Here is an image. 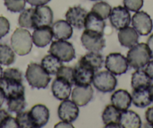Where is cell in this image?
<instances>
[{"mask_svg":"<svg viewBox=\"0 0 153 128\" xmlns=\"http://www.w3.org/2000/svg\"><path fill=\"white\" fill-rule=\"evenodd\" d=\"M118 39L122 46L131 48L138 43L139 34L133 27H130L128 26L120 29Z\"/></svg>","mask_w":153,"mask_h":128,"instance_id":"obj_22","label":"cell"},{"mask_svg":"<svg viewBox=\"0 0 153 128\" xmlns=\"http://www.w3.org/2000/svg\"><path fill=\"white\" fill-rule=\"evenodd\" d=\"M33 18L35 28L51 26L53 20V13L48 5H40L34 8Z\"/></svg>","mask_w":153,"mask_h":128,"instance_id":"obj_15","label":"cell"},{"mask_svg":"<svg viewBox=\"0 0 153 128\" xmlns=\"http://www.w3.org/2000/svg\"><path fill=\"white\" fill-rule=\"evenodd\" d=\"M23 80L2 77L0 81V87L3 89L7 99L24 95L25 87L23 85Z\"/></svg>","mask_w":153,"mask_h":128,"instance_id":"obj_9","label":"cell"},{"mask_svg":"<svg viewBox=\"0 0 153 128\" xmlns=\"http://www.w3.org/2000/svg\"><path fill=\"white\" fill-rule=\"evenodd\" d=\"M145 71L149 75L152 80H153V60H150L146 66Z\"/></svg>","mask_w":153,"mask_h":128,"instance_id":"obj_41","label":"cell"},{"mask_svg":"<svg viewBox=\"0 0 153 128\" xmlns=\"http://www.w3.org/2000/svg\"><path fill=\"white\" fill-rule=\"evenodd\" d=\"M51 28L53 33V37L57 40H68L71 39L73 34L72 26L67 20H57L53 23Z\"/></svg>","mask_w":153,"mask_h":128,"instance_id":"obj_20","label":"cell"},{"mask_svg":"<svg viewBox=\"0 0 153 128\" xmlns=\"http://www.w3.org/2000/svg\"><path fill=\"white\" fill-rule=\"evenodd\" d=\"M56 78L65 79L68 81L71 85H74V70L73 68L70 67H65V66H62L59 69L58 72L56 73Z\"/></svg>","mask_w":153,"mask_h":128,"instance_id":"obj_36","label":"cell"},{"mask_svg":"<svg viewBox=\"0 0 153 128\" xmlns=\"http://www.w3.org/2000/svg\"><path fill=\"white\" fill-rule=\"evenodd\" d=\"M105 26L106 23L104 20L101 18L98 14L92 11L87 13L86 20H85V29L95 31V32L104 35Z\"/></svg>","mask_w":153,"mask_h":128,"instance_id":"obj_24","label":"cell"},{"mask_svg":"<svg viewBox=\"0 0 153 128\" xmlns=\"http://www.w3.org/2000/svg\"><path fill=\"white\" fill-rule=\"evenodd\" d=\"M48 52L66 63L75 58L74 48L71 42L66 40L59 39L53 42Z\"/></svg>","mask_w":153,"mask_h":128,"instance_id":"obj_4","label":"cell"},{"mask_svg":"<svg viewBox=\"0 0 153 128\" xmlns=\"http://www.w3.org/2000/svg\"><path fill=\"white\" fill-rule=\"evenodd\" d=\"M78 63L97 72L102 67L104 58L100 53L90 51L83 56L78 61Z\"/></svg>","mask_w":153,"mask_h":128,"instance_id":"obj_23","label":"cell"},{"mask_svg":"<svg viewBox=\"0 0 153 128\" xmlns=\"http://www.w3.org/2000/svg\"><path fill=\"white\" fill-rule=\"evenodd\" d=\"M105 68L115 76L125 74L128 69L127 58L120 53H111L106 57Z\"/></svg>","mask_w":153,"mask_h":128,"instance_id":"obj_6","label":"cell"},{"mask_svg":"<svg viewBox=\"0 0 153 128\" xmlns=\"http://www.w3.org/2000/svg\"><path fill=\"white\" fill-rule=\"evenodd\" d=\"M94 87L102 93H109L114 91L117 85V79L115 75L107 71H101L95 74L92 81Z\"/></svg>","mask_w":153,"mask_h":128,"instance_id":"obj_7","label":"cell"},{"mask_svg":"<svg viewBox=\"0 0 153 128\" xmlns=\"http://www.w3.org/2000/svg\"><path fill=\"white\" fill-rule=\"evenodd\" d=\"M120 124L123 128H140L142 126V121L136 112L127 109L121 112Z\"/></svg>","mask_w":153,"mask_h":128,"instance_id":"obj_25","label":"cell"},{"mask_svg":"<svg viewBox=\"0 0 153 128\" xmlns=\"http://www.w3.org/2000/svg\"><path fill=\"white\" fill-rule=\"evenodd\" d=\"M73 127V125H71V124L70 122L64 121H62V122H59V123L57 124L56 125H55V127Z\"/></svg>","mask_w":153,"mask_h":128,"instance_id":"obj_43","label":"cell"},{"mask_svg":"<svg viewBox=\"0 0 153 128\" xmlns=\"http://www.w3.org/2000/svg\"><path fill=\"white\" fill-rule=\"evenodd\" d=\"M93 97V89L91 85L87 86H75L71 94V99L78 106H85Z\"/></svg>","mask_w":153,"mask_h":128,"instance_id":"obj_16","label":"cell"},{"mask_svg":"<svg viewBox=\"0 0 153 128\" xmlns=\"http://www.w3.org/2000/svg\"><path fill=\"white\" fill-rule=\"evenodd\" d=\"M41 65L45 71L50 75H56L59 69L63 65L62 61L57 58L56 56L50 54L45 56L42 60Z\"/></svg>","mask_w":153,"mask_h":128,"instance_id":"obj_28","label":"cell"},{"mask_svg":"<svg viewBox=\"0 0 153 128\" xmlns=\"http://www.w3.org/2000/svg\"><path fill=\"white\" fill-rule=\"evenodd\" d=\"M16 121H17L18 127L20 128H34L32 124V120L29 116V112H20L17 113L16 117Z\"/></svg>","mask_w":153,"mask_h":128,"instance_id":"obj_35","label":"cell"},{"mask_svg":"<svg viewBox=\"0 0 153 128\" xmlns=\"http://www.w3.org/2000/svg\"><path fill=\"white\" fill-rule=\"evenodd\" d=\"M34 8H30L21 11L18 19V23L20 27L27 29H35L34 23Z\"/></svg>","mask_w":153,"mask_h":128,"instance_id":"obj_31","label":"cell"},{"mask_svg":"<svg viewBox=\"0 0 153 128\" xmlns=\"http://www.w3.org/2000/svg\"><path fill=\"white\" fill-rule=\"evenodd\" d=\"M7 106L10 112H15L17 114L23 111L26 106L25 96L20 95L15 97L7 99Z\"/></svg>","mask_w":153,"mask_h":128,"instance_id":"obj_30","label":"cell"},{"mask_svg":"<svg viewBox=\"0 0 153 128\" xmlns=\"http://www.w3.org/2000/svg\"><path fill=\"white\" fill-rule=\"evenodd\" d=\"M80 40L83 46L89 51L100 52L106 45L104 35L89 29L83 31Z\"/></svg>","mask_w":153,"mask_h":128,"instance_id":"obj_5","label":"cell"},{"mask_svg":"<svg viewBox=\"0 0 153 128\" xmlns=\"http://www.w3.org/2000/svg\"><path fill=\"white\" fill-rule=\"evenodd\" d=\"M145 117L147 123H148L152 127H153V106L149 107V108L146 110L145 114Z\"/></svg>","mask_w":153,"mask_h":128,"instance_id":"obj_39","label":"cell"},{"mask_svg":"<svg viewBox=\"0 0 153 128\" xmlns=\"http://www.w3.org/2000/svg\"><path fill=\"white\" fill-rule=\"evenodd\" d=\"M91 11L96 13V14H98L102 19L106 20V19H107L110 17V14L112 11V8L108 3H107V2H98L92 6Z\"/></svg>","mask_w":153,"mask_h":128,"instance_id":"obj_32","label":"cell"},{"mask_svg":"<svg viewBox=\"0 0 153 128\" xmlns=\"http://www.w3.org/2000/svg\"><path fill=\"white\" fill-rule=\"evenodd\" d=\"M131 102V95L126 90H118L111 96V103L121 112L128 109Z\"/></svg>","mask_w":153,"mask_h":128,"instance_id":"obj_19","label":"cell"},{"mask_svg":"<svg viewBox=\"0 0 153 128\" xmlns=\"http://www.w3.org/2000/svg\"><path fill=\"white\" fill-rule=\"evenodd\" d=\"M131 23L134 29L140 36H147L152 30V20L145 11H137L132 17Z\"/></svg>","mask_w":153,"mask_h":128,"instance_id":"obj_8","label":"cell"},{"mask_svg":"<svg viewBox=\"0 0 153 128\" xmlns=\"http://www.w3.org/2000/svg\"><path fill=\"white\" fill-rule=\"evenodd\" d=\"M146 45H148L149 49L150 51V54H151V57L153 58V34L149 37L148 40H147Z\"/></svg>","mask_w":153,"mask_h":128,"instance_id":"obj_42","label":"cell"},{"mask_svg":"<svg viewBox=\"0 0 153 128\" xmlns=\"http://www.w3.org/2000/svg\"><path fill=\"white\" fill-rule=\"evenodd\" d=\"M151 78L149 76L145 70L142 69L137 70L132 74L131 77V87L133 89L137 88H149L152 85Z\"/></svg>","mask_w":153,"mask_h":128,"instance_id":"obj_27","label":"cell"},{"mask_svg":"<svg viewBox=\"0 0 153 128\" xmlns=\"http://www.w3.org/2000/svg\"><path fill=\"white\" fill-rule=\"evenodd\" d=\"M34 128L43 127L50 118L49 109L43 104L35 105L29 112Z\"/></svg>","mask_w":153,"mask_h":128,"instance_id":"obj_12","label":"cell"},{"mask_svg":"<svg viewBox=\"0 0 153 128\" xmlns=\"http://www.w3.org/2000/svg\"><path fill=\"white\" fill-rule=\"evenodd\" d=\"M58 115L61 121L71 123L78 118V106L68 99L62 100L59 106Z\"/></svg>","mask_w":153,"mask_h":128,"instance_id":"obj_11","label":"cell"},{"mask_svg":"<svg viewBox=\"0 0 153 128\" xmlns=\"http://www.w3.org/2000/svg\"><path fill=\"white\" fill-rule=\"evenodd\" d=\"M87 11L80 5L71 7L65 14L66 20L76 29H80L84 27Z\"/></svg>","mask_w":153,"mask_h":128,"instance_id":"obj_14","label":"cell"},{"mask_svg":"<svg viewBox=\"0 0 153 128\" xmlns=\"http://www.w3.org/2000/svg\"><path fill=\"white\" fill-rule=\"evenodd\" d=\"M26 0H4L7 9L11 12H21L26 6Z\"/></svg>","mask_w":153,"mask_h":128,"instance_id":"obj_34","label":"cell"},{"mask_svg":"<svg viewBox=\"0 0 153 128\" xmlns=\"http://www.w3.org/2000/svg\"><path fill=\"white\" fill-rule=\"evenodd\" d=\"M90 1H98V0H90Z\"/></svg>","mask_w":153,"mask_h":128,"instance_id":"obj_47","label":"cell"},{"mask_svg":"<svg viewBox=\"0 0 153 128\" xmlns=\"http://www.w3.org/2000/svg\"><path fill=\"white\" fill-rule=\"evenodd\" d=\"M5 99H6V97H5V92H4L3 89L0 87V108L2 106Z\"/></svg>","mask_w":153,"mask_h":128,"instance_id":"obj_44","label":"cell"},{"mask_svg":"<svg viewBox=\"0 0 153 128\" xmlns=\"http://www.w3.org/2000/svg\"><path fill=\"white\" fill-rule=\"evenodd\" d=\"M110 22L117 29H121L130 25L131 18L129 11L123 6H117L112 9L110 14Z\"/></svg>","mask_w":153,"mask_h":128,"instance_id":"obj_10","label":"cell"},{"mask_svg":"<svg viewBox=\"0 0 153 128\" xmlns=\"http://www.w3.org/2000/svg\"><path fill=\"white\" fill-rule=\"evenodd\" d=\"M131 99L134 105L138 108H145L152 103L149 88L133 89Z\"/></svg>","mask_w":153,"mask_h":128,"instance_id":"obj_26","label":"cell"},{"mask_svg":"<svg viewBox=\"0 0 153 128\" xmlns=\"http://www.w3.org/2000/svg\"><path fill=\"white\" fill-rule=\"evenodd\" d=\"M123 4L128 11L137 12L142 8L143 0H123Z\"/></svg>","mask_w":153,"mask_h":128,"instance_id":"obj_37","label":"cell"},{"mask_svg":"<svg viewBox=\"0 0 153 128\" xmlns=\"http://www.w3.org/2000/svg\"><path fill=\"white\" fill-rule=\"evenodd\" d=\"M71 84L65 79L56 78L53 82L51 86L53 96L59 100H65L68 99L71 94Z\"/></svg>","mask_w":153,"mask_h":128,"instance_id":"obj_18","label":"cell"},{"mask_svg":"<svg viewBox=\"0 0 153 128\" xmlns=\"http://www.w3.org/2000/svg\"><path fill=\"white\" fill-rule=\"evenodd\" d=\"M26 79L32 88L37 89L46 88L51 80L49 73L45 71L42 65L35 63H31L28 65Z\"/></svg>","mask_w":153,"mask_h":128,"instance_id":"obj_2","label":"cell"},{"mask_svg":"<svg viewBox=\"0 0 153 128\" xmlns=\"http://www.w3.org/2000/svg\"><path fill=\"white\" fill-rule=\"evenodd\" d=\"M32 36L29 30L23 28L15 29L11 38V45L14 52L20 56L29 54L32 48Z\"/></svg>","mask_w":153,"mask_h":128,"instance_id":"obj_3","label":"cell"},{"mask_svg":"<svg viewBox=\"0 0 153 128\" xmlns=\"http://www.w3.org/2000/svg\"><path fill=\"white\" fill-rule=\"evenodd\" d=\"M32 36V42L38 48H45L49 45L53 37L52 28L51 26H39L35 28Z\"/></svg>","mask_w":153,"mask_h":128,"instance_id":"obj_17","label":"cell"},{"mask_svg":"<svg viewBox=\"0 0 153 128\" xmlns=\"http://www.w3.org/2000/svg\"><path fill=\"white\" fill-rule=\"evenodd\" d=\"M10 31V23L6 17L0 16V39L5 37Z\"/></svg>","mask_w":153,"mask_h":128,"instance_id":"obj_38","label":"cell"},{"mask_svg":"<svg viewBox=\"0 0 153 128\" xmlns=\"http://www.w3.org/2000/svg\"><path fill=\"white\" fill-rule=\"evenodd\" d=\"M75 86H87L93 81L95 71L77 63L73 68Z\"/></svg>","mask_w":153,"mask_h":128,"instance_id":"obj_13","label":"cell"},{"mask_svg":"<svg viewBox=\"0 0 153 128\" xmlns=\"http://www.w3.org/2000/svg\"><path fill=\"white\" fill-rule=\"evenodd\" d=\"M18 127L16 119L5 109H0V128Z\"/></svg>","mask_w":153,"mask_h":128,"instance_id":"obj_33","label":"cell"},{"mask_svg":"<svg viewBox=\"0 0 153 128\" xmlns=\"http://www.w3.org/2000/svg\"><path fill=\"white\" fill-rule=\"evenodd\" d=\"M149 95H150V98H151L152 103H153V84H152L150 85V87L149 88Z\"/></svg>","mask_w":153,"mask_h":128,"instance_id":"obj_45","label":"cell"},{"mask_svg":"<svg viewBox=\"0 0 153 128\" xmlns=\"http://www.w3.org/2000/svg\"><path fill=\"white\" fill-rule=\"evenodd\" d=\"M15 61V52L7 45H0V64L10 66Z\"/></svg>","mask_w":153,"mask_h":128,"instance_id":"obj_29","label":"cell"},{"mask_svg":"<svg viewBox=\"0 0 153 128\" xmlns=\"http://www.w3.org/2000/svg\"><path fill=\"white\" fill-rule=\"evenodd\" d=\"M26 2L32 6H40V5H45L48 4L51 0H26Z\"/></svg>","mask_w":153,"mask_h":128,"instance_id":"obj_40","label":"cell"},{"mask_svg":"<svg viewBox=\"0 0 153 128\" xmlns=\"http://www.w3.org/2000/svg\"><path fill=\"white\" fill-rule=\"evenodd\" d=\"M120 115L121 111L113 104L107 106L102 113V120L105 127H120Z\"/></svg>","mask_w":153,"mask_h":128,"instance_id":"obj_21","label":"cell"},{"mask_svg":"<svg viewBox=\"0 0 153 128\" xmlns=\"http://www.w3.org/2000/svg\"><path fill=\"white\" fill-rule=\"evenodd\" d=\"M128 66L134 70L143 69L151 60V54L146 43H137L130 48L127 54Z\"/></svg>","mask_w":153,"mask_h":128,"instance_id":"obj_1","label":"cell"},{"mask_svg":"<svg viewBox=\"0 0 153 128\" xmlns=\"http://www.w3.org/2000/svg\"><path fill=\"white\" fill-rule=\"evenodd\" d=\"M2 76H3V70H2L1 65H0V81L2 79Z\"/></svg>","mask_w":153,"mask_h":128,"instance_id":"obj_46","label":"cell"}]
</instances>
